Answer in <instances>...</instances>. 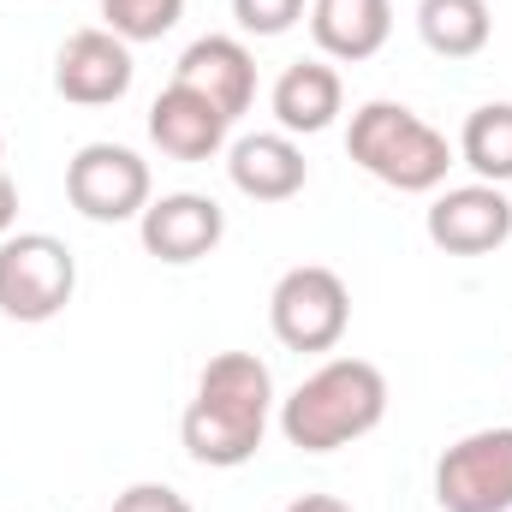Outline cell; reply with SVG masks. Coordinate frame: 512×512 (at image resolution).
Listing matches in <instances>:
<instances>
[{"instance_id": "6da1fadb", "label": "cell", "mask_w": 512, "mask_h": 512, "mask_svg": "<svg viewBox=\"0 0 512 512\" xmlns=\"http://www.w3.org/2000/svg\"><path fill=\"white\" fill-rule=\"evenodd\" d=\"M268 405H274L268 364L251 352H221L197 376V399L185 405L179 441L197 465H215V471L251 465L262 435H268Z\"/></svg>"}, {"instance_id": "7a4b0ae2", "label": "cell", "mask_w": 512, "mask_h": 512, "mask_svg": "<svg viewBox=\"0 0 512 512\" xmlns=\"http://www.w3.org/2000/svg\"><path fill=\"white\" fill-rule=\"evenodd\" d=\"M387 417V376L370 358H328L280 405V435L298 453H340Z\"/></svg>"}, {"instance_id": "3957f363", "label": "cell", "mask_w": 512, "mask_h": 512, "mask_svg": "<svg viewBox=\"0 0 512 512\" xmlns=\"http://www.w3.org/2000/svg\"><path fill=\"white\" fill-rule=\"evenodd\" d=\"M346 149L370 179H382L387 191H411V197L435 191L453 167V143L399 102H364L352 114Z\"/></svg>"}, {"instance_id": "277c9868", "label": "cell", "mask_w": 512, "mask_h": 512, "mask_svg": "<svg viewBox=\"0 0 512 512\" xmlns=\"http://www.w3.org/2000/svg\"><path fill=\"white\" fill-rule=\"evenodd\" d=\"M78 292V256L54 233H6L0 239V316L54 322Z\"/></svg>"}, {"instance_id": "5b68a950", "label": "cell", "mask_w": 512, "mask_h": 512, "mask_svg": "<svg viewBox=\"0 0 512 512\" xmlns=\"http://www.w3.org/2000/svg\"><path fill=\"white\" fill-rule=\"evenodd\" d=\"M268 322H274V340L292 346V352H334L346 322H352V292L334 268L322 262H298L274 280L268 292Z\"/></svg>"}, {"instance_id": "8992f818", "label": "cell", "mask_w": 512, "mask_h": 512, "mask_svg": "<svg viewBox=\"0 0 512 512\" xmlns=\"http://www.w3.org/2000/svg\"><path fill=\"white\" fill-rule=\"evenodd\" d=\"M66 197L84 221H131L149 209V161L126 143H84L66 161Z\"/></svg>"}, {"instance_id": "52a82bcc", "label": "cell", "mask_w": 512, "mask_h": 512, "mask_svg": "<svg viewBox=\"0 0 512 512\" xmlns=\"http://www.w3.org/2000/svg\"><path fill=\"white\" fill-rule=\"evenodd\" d=\"M441 512H512V429H477L435 465Z\"/></svg>"}, {"instance_id": "ba28073f", "label": "cell", "mask_w": 512, "mask_h": 512, "mask_svg": "<svg viewBox=\"0 0 512 512\" xmlns=\"http://www.w3.org/2000/svg\"><path fill=\"white\" fill-rule=\"evenodd\" d=\"M423 233H429L435 251L447 256H489L512 239V203L501 185H483V179L477 185H453V191H441L429 203Z\"/></svg>"}, {"instance_id": "9c48e42d", "label": "cell", "mask_w": 512, "mask_h": 512, "mask_svg": "<svg viewBox=\"0 0 512 512\" xmlns=\"http://www.w3.org/2000/svg\"><path fill=\"white\" fill-rule=\"evenodd\" d=\"M131 42L114 30H72L54 54V90L78 108H108L131 90Z\"/></svg>"}, {"instance_id": "30bf717a", "label": "cell", "mask_w": 512, "mask_h": 512, "mask_svg": "<svg viewBox=\"0 0 512 512\" xmlns=\"http://www.w3.org/2000/svg\"><path fill=\"white\" fill-rule=\"evenodd\" d=\"M137 233H143V251L155 256V262L185 268V262H203V256L221 245L227 215H221L215 197L173 191V197H161V203H149V209L137 215Z\"/></svg>"}, {"instance_id": "8fae6325", "label": "cell", "mask_w": 512, "mask_h": 512, "mask_svg": "<svg viewBox=\"0 0 512 512\" xmlns=\"http://www.w3.org/2000/svg\"><path fill=\"white\" fill-rule=\"evenodd\" d=\"M173 84L197 90L215 114L239 120V114L251 108V96H256V60H251V48H245L239 36H197V42L179 54Z\"/></svg>"}, {"instance_id": "7c38bea8", "label": "cell", "mask_w": 512, "mask_h": 512, "mask_svg": "<svg viewBox=\"0 0 512 512\" xmlns=\"http://www.w3.org/2000/svg\"><path fill=\"white\" fill-rule=\"evenodd\" d=\"M227 131H233V120L215 114V108H209L197 90H185V84H167V90L155 96V108H149V137H155V149L173 155V161H209V155H221Z\"/></svg>"}, {"instance_id": "4fadbf2b", "label": "cell", "mask_w": 512, "mask_h": 512, "mask_svg": "<svg viewBox=\"0 0 512 512\" xmlns=\"http://www.w3.org/2000/svg\"><path fill=\"white\" fill-rule=\"evenodd\" d=\"M227 173H233V185H239L251 203H286V197L304 191L310 161H304V149H298L286 131H256V137H239V143H233Z\"/></svg>"}, {"instance_id": "5bb4252c", "label": "cell", "mask_w": 512, "mask_h": 512, "mask_svg": "<svg viewBox=\"0 0 512 512\" xmlns=\"http://www.w3.org/2000/svg\"><path fill=\"white\" fill-rule=\"evenodd\" d=\"M340 102H346V84H340V72L328 66V60H298V66H286L280 78H274V96H268V108H274V120L286 137H316V131H328L340 120Z\"/></svg>"}, {"instance_id": "9a60e30c", "label": "cell", "mask_w": 512, "mask_h": 512, "mask_svg": "<svg viewBox=\"0 0 512 512\" xmlns=\"http://www.w3.org/2000/svg\"><path fill=\"white\" fill-rule=\"evenodd\" d=\"M310 36L328 60H370L393 36L387 0H310Z\"/></svg>"}, {"instance_id": "2e32d148", "label": "cell", "mask_w": 512, "mask_h": 512, "mask_svg": "<svg viewBox=\"0 0 512 512\" xmlns=\"http://www.w3.org/2000/svg\"><path fill=\"white\" fill-rule=\"evenodd\" d=\"M417 36L441 54V60H471L489 48L495 18L489 0H417Z\"/></svg>"}, {"instance_id": "e0dca14e", "label": "cell", "mask_w": 512, "mask_h": 512, "mask_svg": "<svg viewBox=\"0 0 512 512\" xmlns=\"http://www.w3.org/2000/svg\"><path fill=\"white\" fill-rule=\"evenodd\" d=\"M459 161L483 185H512V102H483L459 131Z\"/></svg>"}, {"instance_id": "ac0fdd59", "label": "cell", "mask_w": 512, "mask_h": 512, "mask_svg": "<svg viewBox=\"0 0 512 512\" xmlns=\"http://www.w3.org/2000/svg\"><path fill=\"white\" fill-rule=\"evenodd\" d=\"M102 18L120 42H161L185 18V0H102Z\"/></svg>"}, {"instance_id": "d6986e66", "label": "cell", "mask_w": 512, "mask_h": 512, "mask_svg": "<svg viewBox=\"0 0 512 512\" xmlns=\"http://www.w3.org/2000/svg\"><path fill=\"white\" fill-rule=\"evenodd\" d=\"M233 18L251 36H286L304 18V0H233Z\"/></svg>"}, {"instance_id": "ffe728a7", "label": "cell", "mask_w": 512, "mask_h": 512, "mask_svg": "<svg viewBox=\"0 0 512 512\" xmlns=\"http://www.w3.org/2000/svg\"><path fill=\"white\" fill-rule=\"evenodd\" d=\"M108 512H191V501L179 489H167V483H131Z\"/></svg>"}, {"instance_id": "44dd1931", "label": "cell", "mask_w": 512, "mask_h": 512, "mask_svg": "<svg viewBox=\"0 0 512 512\" xmlns=\"http://www.w3.org/2000/svg\"><path fill=\"white\" fill-rule=\"evenodd\" d=\"M12 221H18V185H12L6 167H0V239L12 233Z\"/></svg>"}, {"instance_id": "7402d4cb", "label": "cell", "mask_w": 512, "mask_h": 512, "mask_svg": "<svg viewBox=\"0 0 512 512\" xmlns=\"http://www.w3.org/2000/svg\"><path fill=\"white\" fill-rule=\"evenodd\" d=\"M286 512H352V507H346L340 495H298Z\"/></svg>"}]
</instances>
